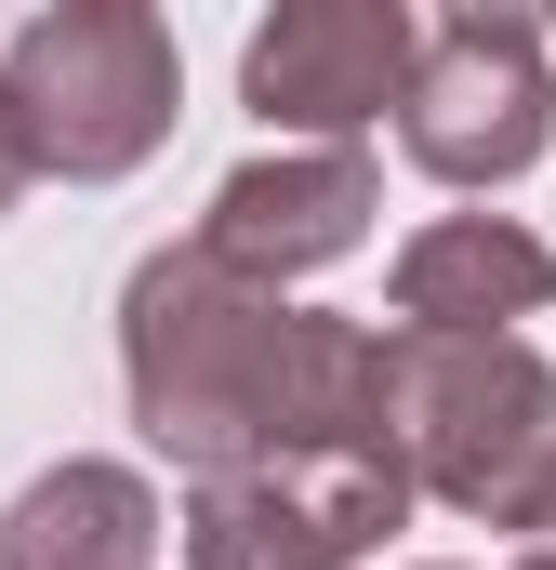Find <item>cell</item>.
Masks as SVG:
<instances>
[{"instance_id": "3", "label": "cell", "mask_w": 556, "mask_h": 570, "mask_svg": "<svg viewBox=\"0 0 556 570\" xmlns=\"http://www.w3.org/2000/svg\"><path fill=\"white\" fill-rule=\"evenodd\" d=\"M0 94H13V120L40 146V173L107 186L172 134L186 67H172V27L146 0H53V13H27L0 40Z\"/></svg>"}, {"instance_id": "8", "label": "cell", "mask_w": 556, "mask_h": 570, "mask_svg": "<svg viewBox=\"0 0 556 570\" xmlns=\"http://www.w3.org/2000/svg\"><path fill=\"white\" fill-rule=\"evenodd\" d=\"M556 305V253L504 213H437L424 239H398V332H450V345H490L517 318Z\"/></svg>"}, {"instance_id": "2", "label": "cell", "mask_w": 556, "mask_h": 570, "mask_svg": "<svg viewBox=\"0 0 556 570\" xmlns=\"http://www.w3.org/2000/svg\"><path fill=\"white\" fill-rule=\"evenodd\" d=\"M385 451L411 464V491L556 544V372L517 332H385Z\"/></svg>"}, {"instance_id": "6", "label": "cell", "mask_w": 556, "mask_h": 570, "mask_svg": "<svg viewBox=\"0 0 556 570\" xmlns=\"http://www.w3.org/2000/svg\"><path fill=\"white\" fill-rule=\"evenodd\" d=\"M411 67H424V27L398 0H291L252 27L239 53V94L266 134H305V146H358L385 107H411Z\"/></svg>"}, {"instance_id": "1", "label": "cell", "mask_w": 556, "mask_h": 570, "mask_svg": "<svg viewBox=\"0 0 556 570\" xmlns=\"http://www.w3.org/2000/svg\"><path fill=\"white\" fill-rule=\"evenodd\" d=\"M120 372H133V425L199 491L252 478V464H305V451L398 464L385 451V332L278 305L212 239H172V253L133 266V292H120Z\"/></svg>"}, {"instance_id": "10", "label": "cell", "mask_w": 556, "mask_h": 570, "mask_svg": "<svg viewBox=\"0 0 556 570\" xmlns=\"http://www.w3.org/2000/svg\"><path fill=\"white\" fill-rule=\"evenodd\" d=\"M40 186V146H27V120H13V94H0V213Z\"/></svg>"}, {"instance_id": "9", "label": "cell", "mask_w": 556, "mask_h": 570, "mask_svg": "<svg viewBox=\"0 0 556 570\" xmlns=\"http://www.w3.org/2000/svg\"><path fill=\"white\" fill-rule=\"evenodd\" d=\"M146 558H159V491L133 464H53L0 518V570H146Z\"/></svg>"}, {"instance_id": "7", "label": "cell", "mask_w": 556, "mask_h": 570, "mask_svg": "<svg viewBox=\"0 0 556 570\" xmlns=\"http://www.w3.org/2000/svg\"><path fill=\"white\" fill-rule=\"evenodd\" d=\"M371 159L358 146H278V159H239L226 186H212V253L239 266V279H305V266H345L358 239H371Z\"/></svg>"}, {"instance_id": "5", "label": "cell", "mask_w": 556, "mask_h": 570, "mask_svg": "<svg viewBox=\"0 0 556 570\" xmlns=\"http://www.w3.org/2000/svg\"><path fill=\"white\" fill-rule=\"evenodd\" d=\"M398 518H411V478L398 464L305 451V464L212 478L186 504V570H358V558H385Z\"/></svg>"}, {"instance_id": "11", "label": "cell", "mask_w": 556, "mask_h": 570, "mask_svg": "<svg viewBox=\"0 0 556 570\" xmlns=\"http://www.w3.org/2000/svg\"><path fill=\"white\" fill-rule=\"evenodd\" d=\"M517 570H556V544H530V558H517Z\"/></svg>"}, {"instance_id": "4", "label": "cell", "mask_w": 556, "mask_h": 570, "mask_svg": "<svg viewBox=\"0 0 556 570\" xmlns=\"http://www.w3.org/2000/svg\"><path fill=\"white\" fill-rule=\"evenodd\" d=\"M398 134H411V159L437 186H517L556 146L544 27H530V13H450V27H424V67H411Z\"/></svg>"}]
</instances>
